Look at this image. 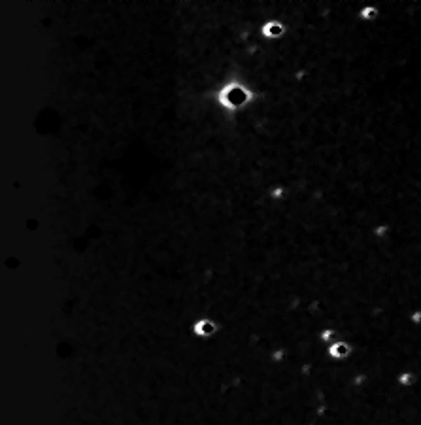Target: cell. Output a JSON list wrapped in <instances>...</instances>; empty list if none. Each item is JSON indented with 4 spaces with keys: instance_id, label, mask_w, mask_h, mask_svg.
I'll return each mask as SVG.
<instances>
[{
    "instance_id": "6da1fadb",
    "label": "cell",
    "mask_w": 421,
    "mask_h": 425,
    "mask_svg": "<svg viewBox=\"0 0 421 425\" xmlns=\"http://www.w3.org/2000/svg\"><path fill=\"white\" fill-rule=\"evenodd\" d=\"M247 100H249V91H246L238 83H233V85H229L227 89H223L221 104L225 108H229V110H236L240 106H244Z\"/></svg>"
},
{
    "instance_id": "7a4b0ae2",
    "label": "cell",
    "mask_w": 421,
    "mask_h": 425,
    "mask_svg": "<svg viewBox=\"0 0 421 425\" xmlns=\"http://www.w3.org/2000/svg\"><path fill=\"white\" fill-rule=\"evenodd\" d=\"M193 333L200 338L214 337V335L218 333V323L214 322V320H206V317H204V320H198V322L193 325Z\"/></svg>"
},
{
    "instance_id": "3957f363",
    "label": "cell",
    "mask_w": 421,
    "mask_h": 425,
    "mask_svg": "<svg viewBox=\"0 0 421 425\" xmlns=\"http://www.w3.org/2000/svg\"><path fill=\"white\" fill-rule=\"evenodd\" d=\"M282 32H283L282 25L276 21H270L262 27V34H265V36H280Z\"/></svg>"
}]
</instances>
